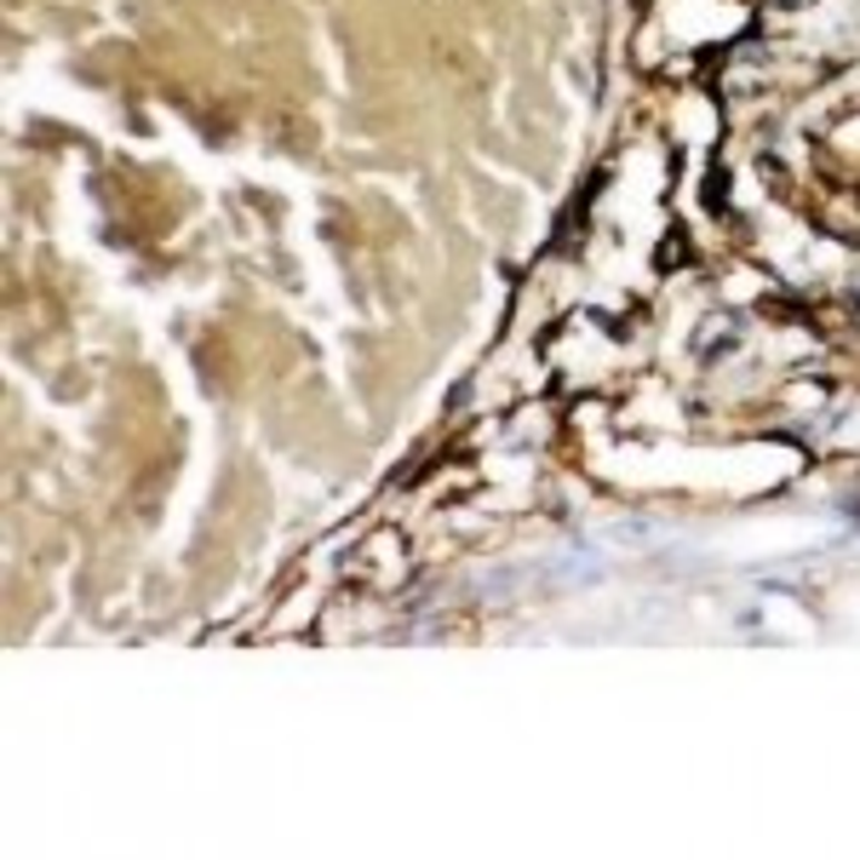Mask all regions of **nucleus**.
I'll list each match as a JSON object with an SVG mask.
<instances>
[{
	"label": "nucleus",
	"instance_id": "f257e3e1",
	"mask_svg": "<svg viewBox=\"0 0 860 860\" xmlns=\"http://www.w3.org/2000/svg\"><path fill=\"white\" fill-rule=\"evenodd\" d=\"M654 534H659L654 522H614V528H608V539H619V545H648Z\"/></svg>",
	"mask_w": 860,
	"mask_h": 860
}]
</instances>
